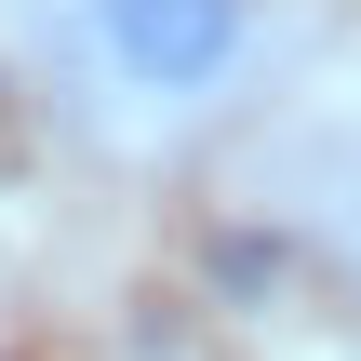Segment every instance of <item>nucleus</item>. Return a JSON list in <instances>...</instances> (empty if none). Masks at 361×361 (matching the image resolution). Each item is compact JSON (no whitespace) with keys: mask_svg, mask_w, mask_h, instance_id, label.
Instances as JSON below:
<instances>
[{"mask_svg":"<svg viewBox=\"0 0 361 361\" xmlns=\"http://www.w3.org/2000/svg\"><path fill=\"white\" fill-rule=\"evenodd\" d=\"M80 27L147 107H201L255 54V0H80Z\"/></svg>","mask_w":361,"mask_h":361,"instance_id":"obj_1","label":"nucleus"}]
</instances>
